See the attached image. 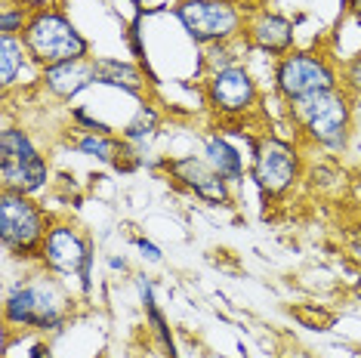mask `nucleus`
<instances>
[{"instance_id":"nucleus-1","label":"nucleus","mask_w":361,"mask_h":358,"mask_svg":"<svg viewBox=\"0 0 361 358\" xmlns=\"http://www.w3.org/2000/svg\"><path fill=\"white\" fill-rule=\"evenodd\" d=\"M25 47L44 68L87 56V40L59 13H37L31 19V25L25 28Z\"/></svg>"},{"instance_id":"nucleus-2","label":"nucleus","mask_w":361,"mask_h":358,"mask_svg":"<svg viewBox=\"0 0 361 358\" xmlns=\"http://www.w3.org/2000/svg\"><path fill=\"white\" fill-rule=\"evenodd\" d=\"M65 300L59 288L44 278L16 284L13 294L6 297V321L25 324L35 331H56L65 319Z\"/></svg>"},{"instance_id":"nucleus-3","label":"nucleus","mask_w":361,"mask_h":358,"mask_svg":"<svg viewBox=\"0 0 361 358\" xmlns=\"http://www.w3.org/2000/svg\"><path fill=\"white\" fill-rule=\"evenodd\" d=\"M293 118L306 127V133L322 145H343L349 130V102L336 90L315 93L293 102Z\"/></svg>"},{"instance_id":"nucleus-4","label":"nucleus","mask_w":361,"mask_h":358,"mask_svg":"<svg viewBox=\"0 0 361 358\" xmlns=\"http://www.w3.org/2000/svg\"><path fill=\"white\" fill-rule=\"evenodd\" d=\"M0 170H4V189L31 195L47 183V164L22 130H4L0 136Z\"/></svg>"},{"instance_id":"nucleus-5","label":"nucleus","mask_w":361,"mask_h":358,"mask_svg":"<svg viewBox=\"0 0 361 358\" xmlns=\"http://www.w3.org/2000/svg\"><path fill=\"white\" fill-rule=\"evenodd\" d=\"M0 235L4 244L16 254H31L35 247H44V214L31 204L25 195L6 192L0 201Z\"/></svg>"},{"instance_id":"nucleus-6","label":"nucleus","mask_w":361,"mask_h":358,"mask_svg":"<svg viewBox=\"0 0 361 358\" xmlns=\"http://www.w3.org/2000/svg\"><path fill=\"white\" fill-rule=\"evenodd\" d=\"M179 19L198 44H223L238 31V10L228 0H185Z\"/></svg>"},{"instance_id":"nucleus-7","label":"nucleus","mask_w":361,"mask_h":358,"mask_svg":"<svg viewBox=\"0 0 361 358\" xmlns=\"http://www.w3.org/2000/svg\"><path fill=\"white\" fill-rule=\"evenodd\" d=\"M334 87H336L334 71L312 53H293L278 65V90L290 102L306 99V96L315 93H327Z\"/></svg>"},{"instance_id":"nucleus-8","label":"nucleus","mask_w":361,"mask_h":358,"mask_svg":"<svg viewBox=\"0 0 361 358\" xmlns=\"http://www.w3.org/2000/svg\"><path fill=\"white\" fill-rule=\"evenodd\" d=\"M253 179L266 195H281L297 179V154L290 145L278 140L259 142L253 158Z\"/></svg>"},{"instance_id":"nucleus-9","label":"nucleus","mask_w":361,"mask_h":358,"mask_svg":"<svg viewBox=\"0 0 361 358\" xmlns=\"http://www.w3.org/2000/svg\"><path fill=\"white\" fill-rule=\"evenodd\" d=\"M40 254H44V263L56 268V272H62V275L80 272L84 290H90V250L71 226H56V229L47 232Z\"/></svg>"},{"instance_id":"nucleus-10","label":"nucleus","mask_w":361,"mask_h":358,"mask_svg":"<svg viewBox=\"0 0 361 358\" xmlns=\"http://www.w3.org/2000/svg\"><path fill=\"white\" fill-rule=\"evenodd\" d=\"M210 102L216 105L223 115H244L253 102H257V87H253L250 75L238 65L219 68L210 78Z\"/></svg>"},{"instance_id":"nucleus-11","label":"nucleus","mask_w":361,"mask_h":358,"mask_svg":"<svg viewBox=\"0 0 361 358\" xmlns=\"http://www.w3.org/2000/svg\"><path fill=\"white\" fill-rule=\"evenodd\" d=\"M170 170L183 179L188 189H195V195H201V198L213 201V204H223L228 201V192H226V179L216 173L210 164H204V161H195V158H183V161H173Z\"/></svg>"},{"instance_id":"nucleus-12","label":"nucleus","mask_w":361,"mask_h":358,"mask_svg":"<svg viewBox=\"0 0 361 358\" xmlns=\"http://www.w3.org/2000/svg\"><path fill=\"white\" fill-rule=\"evenodd\" d=\"M93 80H99L96 75V65H90L84 59H75V62H62V65H53V68H47V87L53 90L56 96H75L80 93L87 84H93Z\"/></svg>"},{"instance_id":"nucleus-13","label":"nucleus","mask_w":361,"mask_h":358,"mask_svg":"<svg viewBox=\"0 0 361 358\" xmlns=\"http://www.w3.org/2000/svg\"><path fill=\"white\" fill-rule=\"evenodd\" d=\"M250 35L257 40V47H262V50H269V53H287L293 44V25L272 13H262L250 25Z\"/></svg>"},{"instance_id":"nucleus-14","label":"nucleus","mask_w":361,"mask_h":358,"mask_svg":"<svg viewBox=\"0 0 361 358\" xmlns=\"http://www.w3.org/2000/svg\"><path fill=\"white\" fill-rule=\"evenodd\" d=\"M207 164L223 179H241V173H244L241 154H238L223 136H210L207 140Z\"/></svg>"},{"instance_id":"nucleus-15","label":"nucleus","mask_w":361,"mask_h":358,"mask_svg":"<svg viewBox=\"0 0 361 358\" xmlns=\"http://www.w3.org/2000/svg\"><path fill=\"white\" fill-rule=\"evenodd\" d=\"M96 75H99L102 84H114V87H124L130 93H139L142 80L130 65H121V62H96Z\"/></svg>"},{"instance_id":"nucleus-16","label":"nucleus","mask_w":361,"mask_h":358,"mask_svg":"<svg viewBox=\"0 0 361 358\" xmlns=\"http://www.w3.org/2000/svg\"><path fill=\"white\" fill-rule=\"evenodd\" d=\"M139 290H142V303H145V312H149V319H152V328H154V333H158V337H161V343H164V349H167V355H170V358H176L173 337H170V331H167V321H164V315L158 312V306H154L152 284L142 278V281H139Z\"/></svg>"},{"instance_id":"nucleus-17","label":"nucleus","mask_w":361,"mask_h":358,"mask_svg":"<svg viewBox=\"0 0 361 358\" xmlns=\"http://www.w3.org/2000/svg\"><path fill=\"white\" fill-rule=\"evenodd\" d=\"M0 53H4V71H0V78H4V87H10L16 80V75H19V68H22V59H25L22 40H16L13 35H4Z\"/></svg>"},{"instance_id":"nucleus-18","label":"nucleus","mask_w":361,"mask_h":358,"mask_svg":"<svg viewBox=\"0 0 361 358\" xmlns=\"http://www.w3.org/2000/svg\"><path fill=\"white\" fill-rule=\"evenodd\" d=\"M154 127H158V115H154L152 109H139L136 121L127 127V140H133V142L149 140V136L154 133Z\"/></svg>"},{"instance_id":"nucleus-19","label":"nucleus","mask_w":361,"mask_h":358,"mask_svg":"<svg viewBox=\"0 0 361 358\" xmlns=\"http://www.w3.org/2000/svg\"><path fill=\"white\" fill-rule=\"evenodd\" d=\"M80 152L93 154V158H99V161H111L118 145L111 140H105V133H102V136H87V140H80Z\"/></svg>"},{"instance_id":"nucleus-20","label":"nucleus","mask_w":361,"mask_h":358,"mask_svg":"<svg viewBox=\"0 0 361 358\" xmlns=\"http://www.w3.org/2000/svg\"><path fill=\"white\" fill-rule=\"evenodd\" d=\"M22 22H25L22 10L19 13H16V10H4V22H0V25H4V35H13L16 28H22Z\"/></svg>"},{"instance_id":"nucleus-21","label":"nucleus","mask_w":361,"mask_h":358,"mask_svg":"<svg viewBox=\"0 0 361 358\" xmlns=\"http://www.w3.org/2000/svg\"><path fill=\"white\" fill-rule=\"evenodd\" d=\"M139 250H142L149 259H161V254H158V247L154 244H145V241H139Z\"/></svg>"},{"instance_id":"nucleus-22","label":"nucleus","mask_w":361,"mask_h":358,"mask_svg":"<svg viewBox=\"0 0 361 358\" xmlns=\"http://www.w3.org/2000/svg\"><path fill=\"white\" fill-rule=\"evenodd\" d=\"M31 358H50V349H47V346H35V352H31Z\"/></svg>"},{"instance_id":"nucleus-23","label":"nucleus","mask_w":361,"mask_h":358,"mask_svg":"<svg viewBox=\"0 0 361 358\" xmlns=\"http://www.w3.org/2000/svg\"><path fill=\"white\" fill-rule=\"evenodd\" d=\"M352 84H355V87H361V62L355 65V68H352Z\"/></svg>"},{"instance_id":"nucleus-24","label":"nucleus","mask_w":361,"mask_h":358,"mask_svg":"<svg viewBox=\"0 0 361 358\" xmlns=\"http://www.w3.org/2000/svg\"><path fill=\"white\" fill-rule=\"evenodd\" d=\"M352 4H355V10H358V13H361V0H352Z\"/></svg>"}]
</instances>
